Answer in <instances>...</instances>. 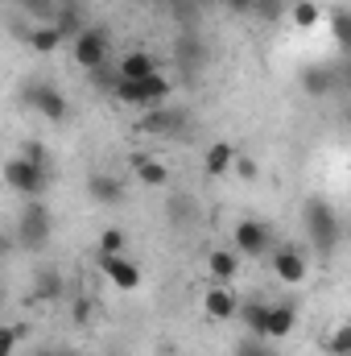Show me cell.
Here are the masks:
<instances>
[{"label":"cell","mask_w":351,"mask_h":356,"mask_svg":"<svg viewBox=\"0 0 351 356\" xmlns=\"http://www.w3.org/2000/svg\"><path fill=\"white\" fill-rule=\"evenodd\" d=\"M116 71H120V79H149V75H157V63H153V54H145V50H128V54L116 63Z\"/></svg>","instance_id":"obj_17"},{"label":"cell","mask_w":351,"mask_h":356,"mask_svg":"<svg viewBox=\"0 0 351 356\" xmlns=\"http://www.w3.org/2000/svg\"><path fill=\"white\" fill-rule=\"evenodd\" d=\"M132 175L141 186H149V191H162L166 182H170V166L162 162V158H145V154H137L132 158Z\"/></svg>","instance_id":"obj_14"},{"label":"cell","mask_w":351,"mask_h":356,"mask_svg":"<svg viewBox=\"0 0 351 356\" xmlns=\"http://www.w3.org/2000/svg\"><path fill=\"white\" fill-rule=\"evenodd\" d=\"M232 356H273V344L261 340V336H244L240 344H236V353Z\"/></svg>","instance_id":"obj_25"},{"label":"cell","mask_w":351,"mask_h":356,"mask_svg":"<svg viewBox=\"0 0 351 356\" xmlns=\"http://www.w3.org/2000/svg\"><path fill=\"white\" fill-rule=\"evenodd\" d=\"M240 294L232 290V286H219V282H211L207 286V294H203V311H207V319H215V323H228V319H240Z\"/></svg>","instance_id":"obj_7"},{"label":"cell","mask_w":351,"mask_h":356,"mask_svg":"<svg viewBox=\"0 0 351 356\" xmlns=\"http://www.w3.org/2000/svg\"><path fill=\"white\" fill-rule=\"evenodd\" d=\"M178 124H182V120L170 116V112H166V116H149V120H145V129H149V133H174Z\"/></svg>","instance_id":"obj_27"},{"label":"cell","mask_w":351,"mask_h":356,"mask_svg":"<svg viewBox=\"0 0 351 356\" xmlns=\"http://www.w3.org/2000/svg\"><path fill=\"white\" fill-rule=\"evenodd\" d=\"M232 170L240 175V182H257V162H252V158H236Z\"/></svg>","instance_id":"obj_29"},{"label":"cell","mask_w":351,"mask_h":356,"mask_svg":"<svg viewBox=\"0 0 351 356\" xmlns=\"http://www.w3.org/2000/svg\"><path fill=\"white\" fill-rule=\"evenodd\" d=\"M298 83L306 95H331V91L339 88V71H331V67H323V63H310V67H302V75H298Z\"/></svg>","instance_id":"obj_11"},{"label":"cell","mask_w":351,"mask_h":356,"mask_svg":"<svg viewBox=\"0 0 351 356\" xmlns=\"http://www.w3.org/2000/svg\"><path fill=\"white\" fill-rule=\"evenodd\" d=\"M4 182H8V191H17V195H25V199H42L46 186H50V166L29 162V158L17 154V158L4 162Z\"/></svg>","instance_id":"obj_2"},{"label":"cell","mask_w":351,"mask_h":356,"mask_svg":"<svg viewBox=\"0 0 351 356\" xmlns=\"http://www.w3.org/2000/svg\"><path fill=\"white\" fill-rule=\"evenodd\" d=\"M33 298H37V302H54V298H62V277H58L54 269H42V273L33 277Z\"/></svg>","instance_id":"obj_21"},{"label":"cell","mask_w":351,"mask_h":356,"mask_svg":"<svg viewBox=\"0 0 351 356\" xmlns=\"http://www.w3.org/2000/svg\"><path fill=\"white\" fill-rule=\"evenodd\" d=\"M62 4H67V0H62Z\"/></svg>","instance_id":"obj_33"},{"label":"cell","mask_w":351,"mask_h":356,"mask_svg":"<svg viewBox=\"0 0 351 356\" xmlns=\"http://www.w3.org/2000/svg\"><path fill=\"white\" fill-rule=\"evenodd\" d=\"M124 245H128L124 228H103V232H99V241H95V257H120V253H124Z\"/></svg>","instance_id":"obj_22"},{"label":"cell","mask_w":351,"mask_h":356,"mask_svg":"<svg viewBox=\"0 0 351 356\" xmlns=\"http://www.w3.org/2000/svg\"><path fill=\"white\" fill-rule=\"evenodd\" d=\"M95 261H99V273H103L116 290H137V286L145 282L141 266H137L132 257H124V253H120V257H95Z\"/></svg>","instance_id":"obj_9"},{"label":"cell","mask_w":351,"mask_h":356,"mask_svg":"<svg viewBox=\"0 0 351 356\" xmlns=\"http://www.w3.org/2000/svg\"><path fill=\"white\" fill-rule=\"evenodd\" d=\"M289 17H293L298 29H314V25L323 21V8H318L314 0H293V4H289Z\"/></svg>","instance_id":"obj_23"},{"label":"cell","mask_w":351,"mask_h":356,"mask_svg":"<svg viewBox=\"0 0 351 356\" xmlns=\"http://www.w3.org/2000/svg\"><path fill=\"white\" fill-rule=\"evenodd\" d=\"M240 253L236 249H211L207 253V277L219 286H232V277H240Z\"/></svg>","instance_id":"obj_12"},{"label":"cell","mask_w":351,"mask_h":356,"mask_svg":"<svg viewBox=\"0 0 351 356\" xmlns=\"http://www.w3.org/2000/svg\"><path fill=\"white\" fill-rule=\"evenodd\" d=\"M25 336V327H17V323H8V327H0V356H12L17 348V340Z\"/></svg>","instance_id":"obj_26"},{"label":"cell","mask_w":351,"mask_h":356,"mask_svg":"<svg viewBox=\"0 0 351 356\" xmlns=\"http://www.w3.org/2000/svg\"><path fill=\"white\" fill-rule=\"evenodd\" d=\"M302 220H306V236H310V245H314L323 257H331V253H335V245H339V236H343L335 207H331L323 195H310V199H306Z\"/></svg>","instance_id":"obj_1"},{"label":"cell","mask_w":351,"mask_h":356,"mask_svg":"<svg viewBox=\"0 0 351 356\" xmlns=\"http://www.w3.org/2000/svg\"><path fill=\"white\" fill-rule=\"evenodd\" d=\"M327 21H331V38H335V46L351 58V13L348 8H331Z\"/></svg>","instance_id":"obj_20"},{"label":"cell","mask_w":351,"mask_h":356,"mask_svg":"<svg viewBox=\"0 0 351 356\" xmlns=\"http://www.w3.org/2000/svg\"><path fill=\"white\" fill-rule=\"evenodd\" d=\"M25 17H33V25H54L58 21V8L62 0H17Z\"/></svg>","instance_id":"obj_19"},{"label":"cell","mask_w":351,"mask_h":356,"mask_svg":"<svg viewBox=\"0 0 351 356\" xmlns=\"http://www.w3.org/2000/svg\"><path fill=\"white\" fill-rule=\"evenodd\" d=\"M240 323L248 327V336L268 340V302H244L240 307Z\"/></svg>","instance_id":"obj_18"},{"label":"cell","mask_w":351,"mask_h":356,"mask_svg":"<svg viewBox=\"0 0 351 356\" xmlns=\"http://www.w3.org/2000/svg\"><path fill=\"white\" fill-rule=\"evenodd\" d=\"M21 158H29V162H42V166H50V162H46V145H42V141H21Z\"/></svg>","instance_id":"obj_28"},{"label":"cell","mask_w":351,"mask_h":356,"mask_svg":"<svg viewBox=\"0 0 351 356\" xmlns=\"http://www.w3.org/2000/svg\"><path fill=\"white\" fill-rule=\"evenodd\" d=\"M25 46H29L33 54H54L58 46H67V33H62L58 25H29Z\"/></svg>","instance_id":"obj_15"},{"label":"cell","mask_w":351,"mask_h":356,"mask_svg":"<svg viewBox=\"0 0 351 356\" xmlns=\"http://www.w3.org/2000/svg\"><path fill=\"white\" fill-rule=\"evenodd\" d=\"M50 236H54V220H50V207L42 203V199H25V207H21V220H17V241L25 245V249H46L50 245Z\"/></svg>","instance_id":"obj_3"},{"label":"cell","mask_w":351,"mask_h":356,"mask_svg":"<svg viewBox=\"0 0 351 356\" xmlns=\"http://www.w3.org/2000/svg\"><path fill=\"white\" fill-rule=\"evenodd\" d=\"M252 13H257V17H264V21H277V17H281V0H261Z\"/></svg>","instance_id":"obj_30"},{"label":"cell","mask_w":351,"mask_h":356,"mask_svg":"<svg viewBox=\"0 0 351 356\" xmlns=\"http://www.w3.org/2000/svg\"><path fill=\"white\" fill-rule=\"evenodd\" d=\"M236 158H240V149H236L232 141H211V145H207V154H203V175H207V178L232 175Z\"/></svg>","instance_id":"obj_10"},{"label":"cell","mask_w":351,"mask_h":356,"mask_svg":"<svg viewBox=\"0 0 351 356\" xmlns=\"http://www.w3.org/2000/svg\"><path fill=\"white\" fill-rule=\"evenodd\" d=\"M323 348L331 356H351V323H339L323 336Z\"/></svg>","instance_id":"obj_24"},{"label":"cell","mask_w":351,"mask_h":356,"mask_svg":"<svg viewBox=\"0 0 351 356\" xmlns=\"http://www.w3.org/2000/svg\"><path fill=\"white\" fill-rule=\"evenodd\" d=\"M25 104H29L42 120H50V124H62V120L71 116L67 95L54 88V83H29V88H25Z\"/></svg>","instance_id":"obj_5"},{"label":"cell","mask_w":351,"mask_h":356,"mask_svg":"<svg viewBox=\"0 0 351 356\" xmlns=\"http://www.w3.org/2000/svg\"><path fill=\"white\" fill-rule=\"evenodd\" d=\"M273 273L285 286H302L306 273H310V261H306V253L298 245H281V249H273Z\"/></svg>","instance_id":"obj_8"},{"label":"cell","mask_w":351,"mask_h":356,"mask_svg":"<svg viewBox=\"0 0 351 356\" xmlns=\"http://www.w3.org/2000/svg\"><path fill=\"white\" fill-rule=\"evenodd\" d=\"M298 327V307L293 302H268V340H285Z\"/></svg>","instance_id":"obj_16"},{"label":"cell","mask_w":351,"mask_h":356,"mask_svg":"<svg viewBox=\"0 0 351 356\" xmlns=\"http://www.w3.org/2000/svg\"><path fill=\"white\" fill-rule=\"evenodd\" d=\"M91 315V302L87 298H79V302H75V319H79V323H83V319H87Z\"/></svg>","instance_id":"obj_32"},{"label":"cell","mask_w":351,"mask_h":356,"mask_svg":"<svg viewBox=\"0 0 351 356\" xmlns=\"http://www.w3.org/2000/svg\"><path fill=\"white\" fill-rule=\"evenodd\" d=\"M232 249L240 257H264L273 249V228L264 220H240L232 228Z\"/></svg>","instance_id":"obj_6"},{"label":"cell","mask_w":351,"mask_h":356,"mask_svg":"<svg viewBox=\"0 0 351 356\" xmlns=\"http://www.w3.org/2000/svg\"><path fill=\"white\" fill-rule=\"evenodd\" d=\"M87 199L99 207H120L124 203V186L116 175H91L87 178Z\"/></svg>","instance_id":"obj_13"},{"label":"cell","mask_w":351,"mask_h":356,"mask_svg":"<svg viewBox=\"0 0 351 356\" xmlns=\"http://www.w3.org/2000/svg\"><path fill=\"white\" fill-rule=\"evenodd\" d=\"M71 58L83 67V71H99V67H108V29H99V25H87L75 42H71Z\"/></svg>","instance_id":"obj_4"},{"label":"cell","mask_w":351,"mask_h":356,"mask_svg":"<svg viewBox=\"0 0 351 356\" xmlns=\"http://www.w3.org/2000/svg\"><path fill=\"white\" fill-rule=\"evenodd\" d=\"M228 4H232V8H236V13H252V8H257V4H261V0H228Z\"/></svg>","instance_id":"obj_31"}]
</instances>
